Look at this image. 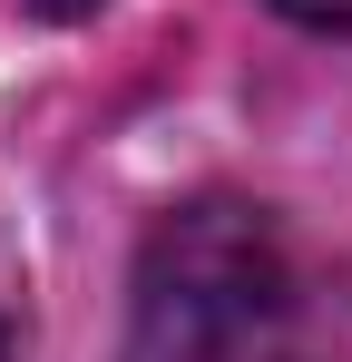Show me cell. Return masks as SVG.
Returning a JSON list of instances; mask_svg holds the SVG:
<instances>
[{
	"label": "cell",
	"instance_id": "obj_1",
	"mask_svg": "<svg viewBox=\"0 0 352 362\" xmlns=\"http://www.w3.org/2000/svg\"><path fill=\"white\" fill-rule=\"evenodd\" d=\"M127 362H343V323L274 206L196 196L137 255Z\"/></svg>",
	"mask_w": 352,
	"mask_h": 362
},
{
	"label": "cell",
	"instance_id": "obj_2",
	"mask_svg": "<svg viewBox=\"0 0 352 362\" xmlns=\"http://www.w3.org/2000/svg\"><path fill=\"white\" fill-rule=\"evenodd\" d=\"M284 20H303V30H352V0H274Z\"/></svg>",
	"mask_w": 352,
	"mask_h": 362
},
{
	"label": "cell",
	"instance_id": "obj_3",
	"mask_svg": "<svg viewBox=\"0 0 352 362\" xmlns=\"http://www.w3.org/2000/svg\"><path fill=\"white\" fill-rule=\"evenodd\" d=\"M40 10H59V20H69V10H98V0H40Z\"/></svg>",
	"mask_w": 352,
	"mask_h": 362
}]
</instances>
